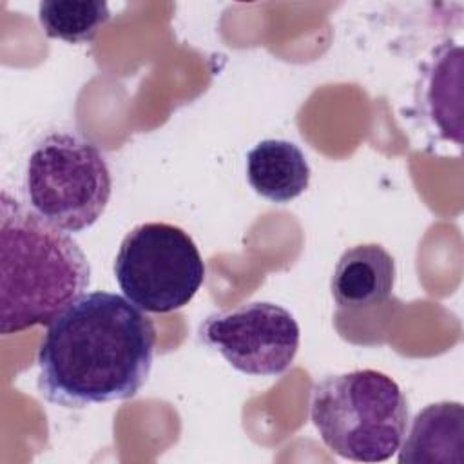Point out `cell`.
<instances>
[{"mask_svg": "<svg viewBox=\"0 0 464 464\" xmlns=\"http://www.w3.org/2000/svg\"><path fill=\"white\" fill-rule=\"evenodd\" d=\"M395 283V261L377 245H355L339 257L330 288L341 308H366L384 303Z\"/></svg>", "mask_w": 464, "mask_h": 464, "instance_id": "7", "label": "cell"}, {"mask_svg": "<svg viewBox=\"0 0 464 464\" xmlns=\"http://www.w3.org/2000/svg\"><path fill=\"white\" fill-rule=\"evenodd\" d=\"M114 277L130 303L145 312L167 314L192 301L205 281V263L183 228L152 221L134 227L121 239Z\"/></svg>", "mask_w": 464, "mask_h": 464, "instance_id": "5", "label": "cell"}, {"mask_svg": "<svg viewBox=\"0 0 464 464\" xmlns=\"http://www.w3.org/2000/svg\"><path fill=\"white\" fill-rule=\"evenodd\" d=\"M156 330L127 297L89 292L47 326L38 348V392L63 408L125 401L145 384Z\"/></svg>", "mask_w": 464, "mask_h": 464, "instance_id": "1", "label": "cell"}, {"mask_svg": "<svg viewBox=\"0 0 464 464\" xmlns=\"http://www.w3.org/2000/svg\"><path fill=\"white\" fill-rule=\"evenodd\" d=\"M31 208L65 232L92 227L107 208L112 178L102 150L76 132H51L25 169Z\"/></svg>", "mask_w": 464, "mask_h": 464, "instance_id": "4", "label": "cell"}, {"mask_svg": "<svg viewBox=\"0 0 464 464\" xmlns=\"http://www.w3.org/2000/svg\"><path fill=\"white\" fill-rule=\"evenodd\" d=\"M198 334L232 368L263 377H276L290 368L301 337L294 315L268 301L210 314Z\"/></svg>", "mask_w": 464, "mask_h": 464, "instance_id": "6", "label": "cell"}, {"mask_svg": "<svg viewBox=\"0 0 464 464\" xmlns=\"http://www.w3.org/2000/svg\"><path fill=\"white\" fill-rule=\"evenodd\" d=\"M399 451L401 464H462L464 408L442 401L420 410Z\"/></svg>", "mask_w": 464, "mask_h": 464, "instance_id": "8", "label": "cell"}, {"mask_svg": "<svg viewBox=\"0 0 464 464\" xmlns=\"http://www.w3.org/2000/svg\"><path fill=\"white\" fill-rule=\"evenodd\" d=\"M109 18L111 11L103 0H44L38 5L44 33L67 44L91 42Z\"/></svg>", "mask_w": 464, "mask_h": 464, "instance_id": "11", "label": "cell"}, {"mask_svg": "<svg viewBox=\"0 0 464 464\" xmlns=\"http://www.w3.org/2000/svg\"><path fill=\"white\" fill-rule=\"evenodd\" d=\"M89 283L91 266L69 232L2 192L0 332L49 324Z\"/></svg>", "mask_w": 464, "mask_h": 464, "instance_id": "2", "label": "cell"}, {"mask_svg": "<svg viewBox=\"0 0 464 464\" xmlns=\"http://www.w3.org/2000/svg\"><path fill=\"white\" fill-rule=\"evenodd\" d=\"M246 179L261 198L288 203L308 188L310 165L295 143L263 140L246 154Z\"/></svg>", "mask_w": 464, "mask_h": 464, "instance_id": "9", "label": "cell"}, {"mask_svg": "<svg viewBox=\"0 0 464 464\" xmlns=\"http://www.w3.org/2000/svg\"><path fill=\"white\" fill-rule=\"evenodd\" d=\"M310 419L335 455L355 462L388 460L402 444L408 401L401 386L377 370L326 375L314 384Z\"/></svg>", "mask_w": 464, "mask_h": 464, "instance_id": "3", "label": "cell"}, {"mask_svg": "<svg viewBox=\"0 0 464 464\" xmlns=\"http://www.w3.org/2000/svg\"><path fill=\"white\" fill-rule=\"evenodd\" d=\"M462 47L442 44L424 71L422 105L444 140L462 143Z\"/></svg>", "mask_w": 464, "mask_h": 464, "instance_id": "10", "label": "cell"}]
</instances>
